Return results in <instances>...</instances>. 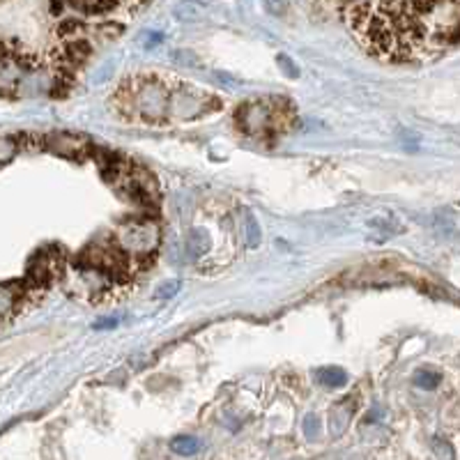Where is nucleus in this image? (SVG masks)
Wrapping results in <instances>:
<instances>
[{
	"instance_id": "1",
	"label": "nucleus",
	"mask_w": 460,
	"mask_h": 460,
	"mask_svg": "<svg viewBox=\"0 0 460 460\" xmlns=\"http://www.w3.org/2000/svg\"><path fill=\"white\" fill-rule=\"evenodd\" d=\"M177 88L180 78L163 74H136L124 78L111 97L115 113L138 124H168L177 122Z\"/></svg>"
},
{
	"instance_id": "2",
	"label": "nucleus",
	"mask_w": 460,
	"mask_h": 460,
	"mask_svg": "<svg viewBox=\"0 0 460 460\" xmlns=\"http://www.w3.org/2000/svg\"><path fill=\"white\" fill-rule=\"evenodd\" d=\"M235 124L242 134L255 141H276L292 129L295 106L290 100L276 95L249 100L235 111Z\"/></svg>"
},
{
	"instance_id": "3",
	"label": "nucleus",
	"mask_w": 460,
	"mask_h": 460,
	"mask_svg": "<svg viewBox=\"0 0 460 460\" xmlns=\"http://www.w3.org/2000/svg\"><path fill=\"white\" fill-rule=\"evenodd\" d=\"M97 161H100L104 177L124 198H129L141 207H157V203L161 198V189L154 173H150L148 168L138 166L129 159H120L115 154L97 152Z\"/></svg>"
},
{
	"instance_id": "4",
	"label": "nucleus",
	"mask_w": 460,
	"mask_h": 460,
	"mask_svg": "<svg viewBox=\"0 0 460 460\" xmlns=\"http://www.w3.org/2000/svg\"><path fill=\"white\" fill-rule=\"evenodd\" d=\"M111 238H113L117 249L134 262L138 272H143L150 265V260L154 258L157 249H159L161 230L152 219H134L122 223Z\"/></svg>"
},
{
	"instance_id": "5",
	"label": "nucleus",
	"mask_w": 460,
	"mask_h": 460,
	"mask_svg": "<svg viewBox=\"0 0 460 460\" xmlns=\"http://www.w3.org/2000/svg\"><path fill=\"white\" fill-rule=\"evenodd\" d=\"M44 146L51 154L62 157V159H71V161H83V159H88V157L95 154V148L90 146V141H85L83 136L67 134V131H54V134H46Z\"/></svg>"
},
{
	"instance_id": "6",
	"label": "nucleus",
	"mask_w": 460,
	"mask_h": 460,
	"mask_svg": "<svg viewBox=\"0 0 460 460\" xmlns=\"http://www.w3.org/2000/svg\"><path fill=\"white\" fill-rule=\"evenodd\" d=\"M354 410H357V400H354V396H345L341 403H336V407H332V433L334 435H341V433L347 428Z\"/></svg>"
},
{
	"instance_id": "7",
	"label": "nucleus",
	"mask_w": 460,
	"mask_h": 460,
	"mask_svg": "<svg viewBox=\"0 0 460 460\" xmlns=\"http://www.w3.org/2000/svg\"><path fill=\"white\" fill-rule=\"evenodd\" d=\"M315 378H318V382L322 387H327V389H341V387L347 384V373L338 366L318 368V371H315Z\"/></svg>"
},
{
	"instance_id": "8",
	"label": "nucleus",
	"mask_w": 460,
	"mask_h": 460,
	"mask_svg": "<svg viewBox=\"0 0 460 460\" xmlns=\"http://www.w3.org/2000/svg\"><path fill=\"white\" fill-rule=\"evenodd\" d=\"M175 19L184 23H196L200 19H205V8L196 3V0H182L175 8Z\"/></svg>"
},
{
	"instance_id": "9",
	"label": "nucleus",
	"mask_w": 460,
	"mask_h": 460,
	"mask_svg": "<svg viewBox=\"0 0 460 460\" xmlns=\"http://www.w3.org/2000/svg\"><path fill=\"white\" fill-rule=\"evenodd\" d=\"M200 446V439L194 435H177L170 439V451L177 453V456H196Z\"/></svg>"
},
{
	"instance_id": "10",
	"label": "nucleus",
	"mask_w": 460,
	"mask_h": 460,
	"mask_svg": "<svg viewBox=\"0 0 460 460\" xmlns=\"http://www.w3.org/2000/svg\"><path fill=\"white\" fill-rule=\"evenodd\" d=\"M209 249V235L203 228H196L189 233L187 238V251L194 255V258H200L203 253H207Z\"/></svg>"
},
{
	"instance_id": "11",
	"label": "nucleus",
	"mask_w": 460,
	"mask_h": 460,
	"mask_svg": "<svg viewBox=\"0 0 460 460\" xmlns=\"http://www.w3.org/2000/svg\"><path fill=\"white\" fill-rule=\"evenodd\" d=\"M414 387H419V389H435V387H439V382H442V376H439L437 371H430V368H422V371L414 373Z\"/></svg>"
},
{
	"instance_id": "12",
	"label": "nucleus",
	"mask_w": 460,
	"mask_h": 460,
	"mask_svg": "<svg viewBox=\"0 0 460 460\" xmlns=\"http://www.w3.org/2000/svg\"><path fill=\"white\" fill-rule=\"evenodd\" d=\"M246 242H249V246L260 244V226L251 214H246Z\"/></svg>"
},
{
	"instance_id": "13",
	"label": "nucleus",
	"mask_w": 460,
	"mask_h": 460,
	"mask_svg": "<svg viewBox=\"0 0 460 460\" xmlns=\"http://www.w3.org/2000/svg\"><path fill=\"white\" fill-rule=\"evenodd\" d=\"M304 435L308 439H315L320 435V419L315 414H306L304 417Z\"/></svg>"
},
{
	"instance_id": "14",
	"label": "nucleus",
	"mask_w": 460,
	"mask_h": 460,
	"mask_svg": "<svg viewBox=\"0 0 460 460\" xmlns=\"http://www.w3.org/2000/svg\"><path fill=\"white\" fill-rule=\"evenodd\" d=\"M262 5L272 16H284L288 12V0H262Z\"/></svg>"
},
{
	"instance_id": "15",
	"label": "nucleus",
	"mask_w": 460,
	"mask_h": 460,
	"mask_svg": "<svg viewBox=\"0 0 460 460\" xmlns=\"http://www.w3.org/2000/svg\"><path fill=\"white\" fill-rule=\"evenodd\" d=\"M173 60L175 62H182V65H198V58H196L192 51H187V49H180V51H175L173 54Z\"/></svg>"
},
{
	"instance_id": "16",
	"label": "nucleus",
	"mask_w": 460,
	"mask_h": 460,
	"mask_svg": "<svg viewBox=\"0 0 460 460\" xmlns=\"http://www.w3.org/2000/svg\"><path fill=\"white\" fill-rule=\"evenodd\" d=\"M177 288H180V284L177 281H170V284H163L159 290H157V297L159 299H166V297H173V295L177 292Z\"/></svg>"
}]
</instances>
